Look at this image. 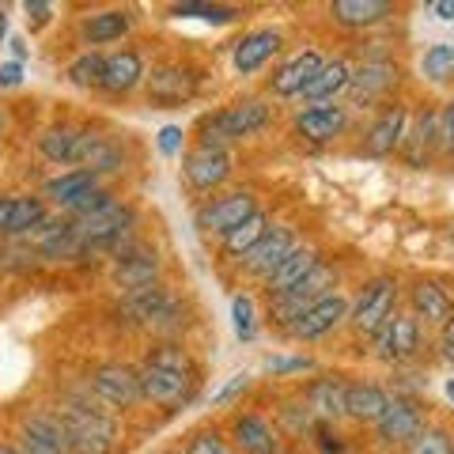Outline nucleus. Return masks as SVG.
Instances as JSON below:
<instances>
[{"instance_id":"nucleus-1","label":"nucleus","mask_w":454,"mask_h":454,"mask_svg":"<svg viewBox=\"0 0 454 454\" xmlns=\"http://www.w3.org/2000/svg\"><path fill=\"white\" fill-rule=\"evenodd\" d=\"M65 428V443L73 454H110L118 443V420H114L106 409H98L83 397H68V402L57 409Z\"/></svg>"},{"instance_id":"nucleus-2","label":"nucleus","mask_w":454,"mask_h":454,"mask_svg":"<svg viewBox=\"0 0 454 454\" xmlns=\"http://www.w3.org/2000/svg\"><path fill=\"white\" fill-rule=\"evenodd\" d=\"M269 121H273V106H269L265 98H243V103H231L216 114H205V118L197 121V145L227 148V145H235V140L262 133Z\"/></svg>"},{"instance_id":"nucleus-3","label":"nucleus","mask_w":454,"mask_h":454,"mask_svg":"<svg viewBox=\"0 0 454 454\" xmlns=\"http://www.w3.org/2000/svg\"><path fill=\"white\" fill-rule=\"evenodd\" d=\"M133 227H137V208L125 205V201H114L110 208L95 212V216H83V220H73V231L83 247H88V254L95 250H106L110 258L118 250H125L133 243Z\"/></svg>"},{"instance_id":"nucleus-4","label":"nucleus","mask_w":454,"mask_h":454,"mask_svg":"<svg viewBox=\"0 0 454 454\" xmlns=\"http://www.w3.org/2000/svg\"><path fill=\"white\" fill-rule=\"evenodd\" d=\"M121 315L133 325H148L155 333H170V330H178V322H186L182 318V303L160 280L145 284V288H133V292H121Z\"/></svg>"},{"instance_id":"nucleus-5","label":"nucleus","mask_w":454,"mask_h":454,"mask_svg":"<svg viewBox=\"0 0 454 454\" xmlns=\"http://www.w3.org/2000/svg\"><path fill=\"white\" fill-rule=\"evenodd\" d=\"M397 277H390V273H382V277H375V280H367L364 288H360V295H356V303H348V318H345V325L356 337H367L372 340L382 325H387V318L397 310Z\"/></svg>"},{"instance_id":"nucleus-6","label":"nucleus","mask_w":454,"mask_h":454,"mask_svg":"<svg viewBox=\"0 0 454 454\" xmlns=\"http://www.w3.org/2000/svg\"><path fill=\"white\" fill-rule=\"evenodd\" d=\"M333 284H337V265L333 262H322L315 273H310L303 284H295L288 295H280V300H269V322L280 325V330H288V325L295 318H303L315 303H322L325 295H333Z\"/></svg>"},{"instance_id":"nucleus-7","label":"nucleus","mask_w":454,"mask_h":454,"mask_svg":"<svg viewBox=\"0 0 454 454\" xmlns=\"http://www.w3.org/2000/svg\"><path fill=\"white\" fill-rule=\"evenodd\" d=\"M137 382H140V402H152L160 409H182L193 402L201 375H182V372H167L155 364H140L137 367Z\"/></svg>"},{"instance_id":"nucleus-8","label":"nucleus","mask_w":454,"mask_h":454,"mask_svg":"<svg viewBox=\"0 0 454 454\" xmlns=\"http://www.w3.org/2000/svg\"><path fill=\"white\" fill-rule=\"evenodd\" d=\"M88 387H91L95 402L103 405L106 413H125V409H133V405L140 402L137 367H129V364H118V360L91 367Z\"/></svg>"},{"instance_id":"nucleus-9","label":"nucleus","mask_w":454,"mask_h":454,"mask_svg":"<svg viewBox=\"0 0 454 454\" xmlns=\"http://www.w3.org/2000/svg\"><path fill=\"white\" fill-rule=\"evenodd\" d=\"M254 212H258V197L250 190H231V193H220V197H208V201L197 208V231L201 235H231L235 227H243Z\"/></svg>"},{"instance_id":"nucleus-10","label":"nucleus","mask_w":454,"mask_h":454,"mask_svg":"<svg viewBox=\"0 0 454 454\" xmlns=\"http://www.w3.org/2000/svg\"><path fill=\"white\" fill-rule=\"evenodd\" d=\"M145 88H148L152 106L170 110V106L190 103V98L197 95V88H201V76L182 61H163V65H152V73L145 76Z\"/></svg>"},{"instance_id":"nucleus-11","label":"nucleus","mask_w":454,"mask_h":454,"mask_svg":"<svg viewBox=\"0 0 454 454\" xmlns=\"http://www.w3.org/2000/svg\"><path fill=\"white\" fill-rule=\"evenodd\" d=\"M375 340V360L382 364H409L420 356V322L409 310H394L387 325L372 337Z\"/></svg>"},{"instance_id":"nucleus-12","label":"nucleus","mask_w":454,"mask_h":454,"mask_svg":"<svg viewBox=\"0 0 454 454\" xmlns=\"http://www.w3.org/2000/svg\"><path fill=\"white\" fill-rule=\"evenodd\" d=\"M231 152L227 148H208V145H193L186 155H182V178L186 186L197 193H212L220 190L227 178H231Z\"/></svg>"},{"instance_id":"nucleus-13","label":"nucleus","mask_w":454,"mask_h":454,"mask_svg":"<svg viewBox=\"0 0 454 454\" xmlns=\"http://www.w3.org/2000/svg\"><path fill=\"white\" fill-rule=\"evenodd\" d=\"M394 83H397V65L387 61V57H367V61L352 68L345 91L352 98V106H375L390 95Z\"/></svg>"},{"instance_id":"nucleus-14","label":"nucleus","mask_w":454,"mask_h":454,"mask_svg":"<svg viewBox=\"0 0 454 454\" xmlns=\"http://www.w3.org/2000/svg\"><path fill=\"white\" fill-rule=\"evenodd\" d=\"M110 277L121 292H133V288H145V284L160 280V254L155 247L145 243H129L125 250L114 254V265H110Z\"/></svg>"},{"instance_id":"nucleus-15","label":"nucleus","mask_w":454,"mask_h":454,"mask_svg":"<svg viewBox=\"0 0 454 454\" xmlns=\"http://www.w3.org/2000/svg\"><path fill=\"white\" fill-rule=\"evenodd\" d=\"M50 216V205L35 193H0V239H27Z\"/></svg>"},{"instance_id":"nucleus-16","label":"nucleus","mask_w":454,"mask_h":454,"mask_svg":"<svg viewBox=\"0 0 454 454\" xmlns=\"http://www.w3.org/2000/svg\"><path fill=\"white\" fill-rule=\"evenodd\" d=\"M424 428V409L417 397H390L387 409H382V417L375 420V435L379 443H409L417 432Z\"/></svg>"},{"instance_id":"nucleus-17","label":"nucleus","mask_w":454,"mask_h":454,"mask_svg":"<svg viewBox=\"0 0 454 454\" xmlns=\"http://www.w3.org/2000/svg\"><path fill=\"white\" fill-rule=\"evenodd\" d=\"M322 262H325V258H322V250H318V247L300 243V247L288 254V258H284V262L273 269V273L262 280V284H265V295H269V300H280V295H288L295 284H303Z\"/></svg>"},{"instance_id":"nucleus-18","label":"nucleus","mask_w":454,"mask_h":454,"mask_svg":"<svg viewBox=\"0 0 454 454\" xmlns=\"http://www.w3.org/2000/svg\"><path fill=\"white\" fill-rule=\"evenodd\" d=\"M292 125H295V137H303L307 145H333V140L345 137V129H348V110L337 103L307 106L295 114Z\"/></svg>"},{"instance_id":"nucleus-19","label":"nucleus","mask_w":454,"mask_h":454,"mask_svg":"<svg viewBox=\"0 0 454 454\" xmlns=\"http://www.w3.org/2000/svg\"><path fill=\"white\" fill-rule=\"evenodd\" d=\"M322 65H325V57L318 50H300V53H292L273 76H269L265 88L273 91L277 98H300L307 91V83L318 76Z\"/></svg>"},{"instance_id":"nucleus-20","label":"nucleus","mask_w":454,"mask_h":454,"mask_svg":"<svg viewBox=\"0 0 454 454\" xmlns=\"http://www.w3.org/2000/svg\"><path fill=\"white\" fill-rule=\"evenodd\" d=\"M409 315L420 325H439V330H443L454 318V295L439 280L420 277V280H413V288H409Z\"/></svg>"},{"instance_id":"nucleus-21","label":"nucleus","mask_w":454,"mask_h":454,"mask_svg":"<svg viewBox=\"0 0 454 454\" xmlns=\"http://www.w3.org/2000/svg\"><path fill=\"white\" fill-rule=\"evenodd\" d=\"M405 125H409V110L402 103H387L379 110V118L372 121V129L364 133V155L372 160H387L402 148V137H405Z\"/></svg>"},{"instance_id":"nucleus-22","label":"nucleus","mask_w":454,"mask_h":454,"mask_svg":"<svg viewBox=\"0 0 454 454\" xmlns=\"http://www.w3.org/2000/svg\"><path fill=\"white\" fill-rule=\"evenodd\" d=\"M345 318H348V300L333 292V295H325L322 303L310 307L303 318H295L284 333H288L292 340H318L325 333H333L337 325H345Z\"/></svg>"},{"instance_id":"nucleus-23","label":"nucleus","mask_w":454,"mask_h":454,"mask_svg":"<svg viewBox=\"0 0 454 454\" xmlns=\"http://www.w3.org/2000/svg\"><path fill=\"white\" fill-rule=\"evenodd\" d=\"M280 31H273V27H258V31H247L243 38L235 42L231 50V65L239 76H254L258 68H265L273 57L280 53Z\"/></svg>"},{"instance_id":"nucleus-24","label":"nucleus","mask_w":454,"mask_h":454,"mask_svg":"<svg viewBox=\"0 0 454 454\" xmlns=\"http://www.w3.org/2000/svg\"><path fill=\"white\" fill-rule=\"evenodd\" d=\"M300 247V239H295V231L292 227H269V235L262 239L258 247H254L250 254L239 265H243V273L247 277H258V280H265L273 269L288 258V254Z\"/></svg>"},{"instance_id":"nucleus-25","label":"nucleus","mask_w":454,"mask_h":454,"mask_svg":"<svg viewBox=\"0 0 454 454\" xmlns=\"http://www.w3.org/2000/svg\"><path fill=\"white\" fill-rule=\"evenodd\" d=\"M20 454H68L65 428L57 413H31L20 424Z\"/></svg>"},{"instance_id":"nucleus-26","label":"nucleus","mask_w":454,"mask_h":454,"mask_svg":"<svg viewBox=\"0 0 454 454\" xmlns=\"http://www.w3.org/2000/svg\"><path fill=\"white\" fill-rule=\"evenodd\" d=\"M345 390H348L345 375H318V379H310L307 390H303L307 413L318 417L322 424L340 420V417H345Z\"/></svg>"},{"instance_id":"nucleus-27","label":"nucleus","mask_w":454,"mask_h":454,"mask_svg":"<svg viewBox=\"0 0 454 454\" xmlns=\"http://www.w3.org/2000/svg\"><path fill=\"white\" fill-rule=\"evenodd\" d=\"M148 68H145V57L137 50H118V53H106L103 57V83H98V91L106 95H129L137 83H145Z\"/></svg>"},{"instance_id":"nucleus-28","label":"nucleus","mask_w":454,"mask_h":454,"mask_svg":"<svg viewBox=\"0 0 454 454\" xmlns=\"http://www.w3.org/2000/svg\"><path fill=\"white\" fill-rule=\"evenodd\" d=\"M88 140H91V129L88 125H50L46 133L38 137V152L46 155L50 163H80L83 160V148H88Z\"/></svg>"},{"instance_id":"nucleus-29","label":"nucleus","mask_w":454,"mask_h":454,"mask_svg":"<svg viewBox=\"0 0 454 454\" xmlns=\"http://www.w3.org/2000/svg\"><path fill=\"white\" fill-rule=\"evenodd\" d=\"M231 439L243 454H280V435L277 428L258 413H239L231 420Z\"/></svg>"},{"instance_id":"nucleus-30","label":"nucleus","mask_w":454,"mask_h":454,"mask_svg":"<svg viewBox=\"0 0 454 454\" xmlns=\"http://www.w3.org/2000/svg\"><path fill=\"white\" fill-rule=\"evenodd\" d=\"M133 31V12L129 8H106V12H91L80 23V38L88 46H106V42H118Z\"/></svg>"},{"instance_id":"nucleus-31","label":"nucleus","mask_w":454,"mask_h":454,"mask_svg":"<svg viewBox=\"0 0 454 454\" xmlns=\"http://www.w3.org/2000/svg\"><path fill=\"white\" fill-rule=\"evenodd\" d=\"M333 23L348 27V31H364V27H379L394 16V4L387 0H333L330 4Z\"/></svg>"},{"instance_id":"nucleus-32","label":"nucleus","mask_w":454,"mask_h":454,"mask_svg":"<svg viewBox=\"0 0 454 454\" xmlns=\"http://www.w3.org/2000/svg\"><path fill=\"white\" fill-rule=\"evenodd\" d=\"M390 402V394L375 387V382H348V390H345V417L348 420H356V424H375L382 417V409H387Z\"/></svg>"},{"instance_id":"nucleus-33","label":"nucleus","mask_w":454,"mask_h":454,"mask_svg":"<svg viewBox=\"0 0 454 454\" xmlns=\"http://www.w3.org/2000/svg\"><path fill=\"white\" fill-rule=\"evenodd\" d=\"M348 76H352V65L345 61V57H333V61H325L318 68V76L307 83V91L300 98H307L310 106H325V103H333V98L348 88Z\"/></svg>"},{"instance_id":"nucleus-34","label":"nucleus","mask_w":454,"mask_h":454,"mask_svg":"<svg viewBox=\"0 0 454 454\" xmlns=\"http://www.w3.org/2000/svg\"><path fill=\"white\" fill-rule=\"evenodd\" d=\"M95 186H98V175H91V170H83V167H73V170H65V175H57L42 186V201H50L57 208H68L80 193H88Z\"/></svg>"},{"instance_id":"nucleus-35","label":"nucleus","mask_w":454,"mask_h":454,"mask_svg":"<svg viewBox=\"0 0 454 454\" xmlns=\"http://www.w3.org/2000/svg\"><path fill=\"white\" fill-rule=\"evenodd\" d=\"M435 145H439V114L435 110H424L420 118H417V129L402 137V152H405L409 163L420 167V163H428V155H432Z\"/></svg>"},{"instance_id":"nucleus-36","label":"nucleus","mask_w":454,"mask_h":454,"mask_svg":"<svg viewBox=\"0 0 454 454\" xmlns=\"http://www.w3.org/2000/svg\"><path fill=\"white\" fill-rule=\"evenodd\" d=\"M265 235H269V216H265V212L258 208V212H254V216H250L243 227H235L231 235H223V239H220V250H223V258L243 262L247 254H250L254 247H258Z\"/></svg>"},{"instance_id":"nucleus-37","label":"nucleus","mask_w":454,"mask_h":454,"mask_svg":"<svg viewBox=\"0 0 454 454\" xmlns=\"http://www.w3.org/2000/svg\"><path fill=\"white\" fill-rule=\"evenodd\" d=\"M121 163H125V155H121L118 140L91 129V140H88V148H83L80 167L91 170V175H114V170H121Z\"/></svg>"},{"instance_id":"nucleus-38","label":"nucleus","mask_w":454,"mask_h":454,"mask_svg":"<svg viewBox=\"0 0 454 454\" xmlns=\"http://www.w3.org/2000/svg\"><path fill=\"white\" fill-rule=\"evenodd\" d=\"M145 364L167 367V372H182V375H201V367L190 356V348H182L178 340H155V345L145 352Z\"/></svg>"},{"instance_id":"nucleus-39","label":"nucleus","mask_w":454,"mask_h":454,"mask_svg":"<svg viewBox=\"0 0 454 454\" xmlns=\"http://www.w3.org/2000/svg\"><path fill=\"white\" fill-rule=\"evenodd\" d=\"M175 20H205V23H235L243 16V8L231 4H205V0H186V4H170Z\"/></svg>"},{"instance_id":"nucleus-40","label":"nucleus","mask_w":454,"mask_h":454,"mask_svg":"<svg viewBox=\"0 0 454 454\" xmlns=\"http://www.w3.org/2000/svg\"><path fill=\"white\" fill-rule=\"evenodd\" d=\"M65 76H68V83H73V88H83V91L98 88V83H103V53H95V50L80 53L76 61H68Z\"/></svg>"},{"instance_id":"nucleus-41","label":"nucleus","mask_w":454,"mask_h":454,"mask_svg":"<svg viewBox=\"0 0 454 454\" xmlns=\"http://www.w3.org/2000/svg\"><path fill=\"white\" fill-rule=\"evenodd\" d=\"M420 73L432 83H447L454 76V42H435V46H428V53H424V61H420Z\"/></svg>"},{"instance_id":"nucleus-42","label":"nucleus","mask_w":454,"mask_h":454,"mask_svg":"<svg viewBox=\"0 0 454 454\" xmlns=\"http://www.w3.org/2000/svg\"><path fill=\"white\" fill-rule=\"evenodd\" d=\"M405 454H454V435L439 424H424V428L405 443Z\"/></svg>"},{"instance_id":"nucleus-43","label":"nucleus","mask_w":454,"mask_h":454,"mask_svg":"<svg viewBox=\"0 0 454 454\" xmlns=\"http://www.w3.org/2000/svg\"><path fill=\"white\" fill-rule=\"evenodd\" d=\"M114 201H118V197H114L106 186H95V190H88V193H80L68 208H61V216H65V220H83V216H95V212L110 208Z\"/></svg>"},{"instance_id":"nucleus-44","label":"nucleus","mask_w":454,"mask_h":454,"mask_svg":"<svg viewBox=\"0 0 454 454\" xmlns=\"http://www.w3.org/2000/svg\"><path fill=\"white\" fill-rule=\"evenodd\" d=\"M182 454H231V447H227V439L216 428H205V432H193L186 439Z\"/></svg>"},{"instance_id":"nucleus-45","label":"nucleus","mask_w":454,"mask_h":454,"mask_svg":"<svg viewBox=\"0 0 454 454\" xmlns=\"http://www.w3.org/2000/svg\"><path fill=\"white\" fill-rule=\"evenodd\" d=\"M231 325H235V337L239 340H250L254 337V300L247 292H239L231 300Z\"/></svg>"},{"instance_id":"nucleus-46","label":"nucleus","mask_w":454,"mask_h":454,"mask_svg":"<svg viewBox=\"0 0 454 454\" xmlns=\"http://www.w3.org/2000/svg\"><path fill=\"white\" fill-rule=\"evenodd\" d=\"M265 367L273 375H295V372H310L315 360H310V356H280V360H269Z\"/></svg>"},{"instance_id":"nucleus-47","label":"nucleus","mask_w":454,"mask_h":454,"mask_svg":"<svg viewBox=\"0 0 454 454\" xmlns=\"http://www.w3.org/2000/svg\"><path fill=\"white\" fill-rule=\"evenodd\" d=\"M439 145H443V152L454 155V98L439 110Z\"/></svg>"},{"instance_id":"nucleus-48","label":"nucleus","mask_w":454,"mask_h":454,"mask_svg":"<svg viewBox=\"0 0 454 454\" xmlns=\"http://www.w3.org/2000/svg\"><path fill=\"white\" fill-rule=\"evenodd\" d=\"M315 435H318V447H322V454H340L345 450V443H340V435H337V428L333 424H315Z\"/></svg>"},{"instance_id":"nucleus-49","label":"nucleus","mask_w":454,"mask_h":454,"mask_svg":"<svg viewBox=\"0 0 454 454\" xmlns=\"http://www.w3.org/2000/svg\"><path fill=\"white\" fill-rule=\"evenodd\" d=\"M182 125H163L160 129V152L163 155H178V148H182Z\"/></svg>"},{"instance_id":"nucleus-50","label":"nucleus","mask_w":454,"mask_h":454,"mask_svg":"<svg viewBox=\"0 0 454 454\" xmlns=\"http://www.w3.org/2000/svg\"><path fill=\"white\" fill-rule=\"evenodd\" d=\"M20 83H23V65L20 61L0 65V88H20Z\"/></svg>"},{"instance_id":"nucleus-51","label":"nucleus","mask_w":454,"mask_h":454,"mask_svg":"<svg viewBox=\"0 0 454 454\" xmlns=\"http://www.w3.org/2000/svg\"><path fill=\"white\" fill-rule=\"evenodd\" d=\"M439 356L454 367V318L443 325V330H439Z\"/></svg>"},{"instance_id":"nucleus-52","label":"nucleus","mask_w":454,"mask_h":454,"mask_svg":"<svg viewBox=\"0 0 454 454\" xmlns=\"http://www.w3.org/2000/svg\"><path fill=\"white\" fill-rule=\"evenodd\" d=\"M23 12H27V20H35V27L50 23V16H53V8H50V4H42V0H27Z\"/></svg>"},{"instance_id":"nucleus-53","label":"nucleus","mask_w":454,"mask_h":454,"mask_svg":"<svg viewBox=\"0 0 454 454\" xmlns=\"http://www.w3.org/2000/svg\"><path fill=\"white\" fill-rule=\"evenodd\" d=\"M247 387H250V375H235V379L216 394V402H220V405H223V402H231V397H235L239 390H247Z\"/></svg>"},{"instance_id":"nucleus-54","label":"nucleus","mask_w":454,"mask_h":454,"mask_svg":"<svg viewBox=\"0 0 454 454\" xmlns=\"http://www.w3.org/2000/svg\"><path fill=\"white\" fill-rule=\"evenodd\" d=\"M428 8H432V12H435V16L443 20V23H454V0H432Z\"/></svg>"},{"instance_id":"nucleus-55","label":"nucleus","mask_w":454,"mask_h":454,"mask_svg":"<svg viewBox=\"0 0 454 454\" xmlns=\"http://www.w3.org/2000/svg\"><path fill=\"white\" fill-rule=\"evenodd\" d=\"M8 46H12V53H16V61L23 65V57H27V42H23V38H12Z\"/></svg>"},{"instance_id":"nucleus-56","label":"nucleus","mask_w":454,"mask_h":454,"mask_svg":"<svg viewBox=\"0 0 454 454\" xmlns=\"http://www.w3.org/2000/svg\"><path fill=\"white\" fill-rule=\"evenodd\" d=\"M4 38H8V12L0 4V46H4Z\"/></svg>"},{"instance_id":"nucleus-57","label":"nucleus","mask_w":454,"mask_h":454,"mask_svg":"<svg viewBox=\"0 0 454 454\" xmlns=\"http://www.w3.org/2000/svg\"><path fill=\"white\" fill-rule=\"evenodd\" d=\"M443 390H447V397H450V402H454V375L447 379V387H443Z\"/></svg>"},{"instance_id":"nucleus-58","label":"nucleus","mask_w":454,"mask_h":454,"mask_svg":"<svg viewBox=\"0 0 454 454\" xmlns=\"http://www.w3.org/2000/svg\"><path fill=\"white\" fill-rule=\"evenodd\" d=\"M0 454H20L16 447H8V443H0Z\"/></svg>"},{"instance_id":"nucleus-59","label":"nucleus","mask_w":454,"mask_h":454,"mask_svg":"<svg viewBox=\"0 0 454 454\" xmlns=\"http://www.w3.org/2000/svg\"><path fill=\"white\" fill-rule=\"evenodd\" d=\"M0 133H4V114H0Z\"/></svg>"}]
</instances>
